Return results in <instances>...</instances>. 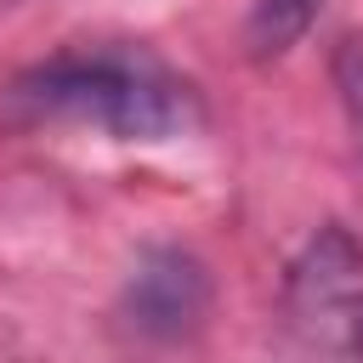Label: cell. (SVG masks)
I'll use <instances>...</instances> for the list:
<instances>
[{"instance_id": "6da1fadb", "label": "cell", "mask_w": 363, "mask_h": 363, "mask_svg": "<svg viewBox=\"0 0 363 363\" xmlns=\"http://www.w3.org/2000/svg\"><path fill=\"white\" fill-rule=\"evenodd\" d=\"M23 125H79L113 142H176L204 125V96L142 45H74L6 85Z\"/></svg>"}, {"instance_id": "7a4b0ae2", "label": "cell", "mask_w": 363, "mask_h": 363, "mask_svg": "<svg viewBox=\"0 0 363 363\" xmlns=\"http://www.w3.org/2000/svg\"><path fill=\"white\" fill-rule=\"evenodd\" d=\"M284 312L323 363H363V244L340 221L318 227L289 261Z\"/></svg>"}, {"instance_id": "3957f363", "label": "cell", "mask_w": 363, "mask_h": 363, "mask_svg": "<svg viewBox=\"0 0 363 363\" xmlns=\"http://www.w3.org/2000/svg\"><path fill=\"white\" fill-rule=\"evenodd\" d=\"M210 312V272L199 255L159 244L147 250L125 278V318L147 340H182Z\"/></svg>"}, {"instance_id": "277c9868", "label": "cell", "mask_w": 363, "mask_h": 363, "mask_svg": "<svg viewBox=\"0 0 363 363\" xmlns=\"http://www.w3.org/2000/svg\"><path fill=\"white\" fill-rule=\"evenodd\" d=\"M318 6H323V0H255V6H250V28H244L250 51H255V57L289 51V45L312 28Z\"/></svg>"}]
</instances>
